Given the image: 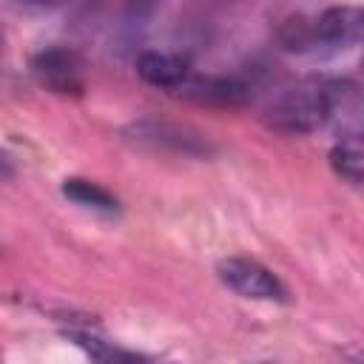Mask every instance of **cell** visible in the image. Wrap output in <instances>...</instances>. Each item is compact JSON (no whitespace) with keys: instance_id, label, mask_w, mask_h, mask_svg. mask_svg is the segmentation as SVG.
<instances>
[{"instance_id":"obj_1","label":"cell","mask_w":364,"mask_h":364,"mask_svg":"<svg viewBox=\"0 0 364 364\" xmlns=\"http://www.w3.org/2000/svg\"><path fill=\"white\" fill-rule=\"evenodd\" d=\"M267 122L284 134H310L324 125V82L307 80L287 88L267 108Z\"/></svg>"},{"instance_id":"obj_2","label":"cell","mask_w":364,"mask_h":364,"mask_svg":"<svg viewBox=\"0 0 364 364\" xmlns=\"http://www.w3.org/2000/svg\"><path fill=\"white\" fill-rule=\"evenodd\" d=\"M219 279L245 299H262V301H282L284 287L282 282L259 262L245 256H230L219 262Z\"/></svg>"},{"instance_id":"obj_3","label":"cell","mask_w":364,"mask_h":364,"mask_svg":"<svg viewBox=\"0 0 364 364\" xmlns=\"http://www.w3.org/2000/svg\"><path fill=\"white\" fill-rule=\"evenodd\" d=\"M37 80L54 94H82V60L71 48H46L31 60Z\"/></svg>"},{"instance_id":"obj_4","label":"cell","mask_w":364,"mask_h":364,"mask_svg":"<svg viewBox=\"0 0 364 364\" xmlns=\"http://www.w3.org/2000/svg\"><path fill=\"white\" fill-rule=\"evenodd\" d=\"M173 94L199 102V105H219V108H233L250 100V88L247 82H242L239 77H199V74H188L182 80V85L173 88Z\"/></svg>"},{"instance_id":"obj_5","label":"cell","mask_w":364,"mask_h":364,"mask_svg":"<svg viewBox=\"0 0 364 364\" xmlns=\"http://www.w3.org/2000/svg\"><path fill=\"white\" fill-rule=\"evenodd\" d=\"M324 122H336L341 136H361V91L353 80L324 82Z\"/></svg>"},{"instance_id":"obj_6","label":"cell","mask_w":364,"mask_h":364,"mask_svg":"<svg viewBox=\"0 0 364 364\" xmlns=\"http://www.w3.org/2000/svg\"><path fill=\"white\" fill-rule=\"evenodd\" d=\"M134 139L136 142H145V145H154V148H171L176 154H191V156H202V154H210V145L188 131V128H179V125H168V122H139L131 128Z\"/></svg>"},{"instance_id":"obj_7","label":"cell","mask_w":364,"mask_h":364,"mask_svg":"<svg viewBox=\"0 0 364 364\" xmlns=\"http://www.w3.org/2000/svg\"><path fill=\"white\" fill-rule=\"evenodd\" d=\"M316 46H347L361 34V11L353 6H333L313 20Z\"/></svg>"},{"instance_id":"obj_8","label":"cell","mask_w":364,"mask_h":364,"mask_svg":"<svg viewBox=\"0 0 364 364\" xmlns=\"http://www.w3.org/2000/svg\"><path fill=\"white\" fill-rule=\"evenodd\" d=\"M136 74L145 80V82H151V85H156V88H176V85H182V80L191 74L188 71V63L182 60V57H176V54H165V51H145V54H139V60H136Z\"/></svg>"},{"instance_id":"obj_9","label":"cell","mask_w":364,"mask_h":364,"mask_svg":"<svg viewBox=\"0 0 364 364\" xmlns=\"http://www.w3.org/2000/svg\"><path fill=\"white\" fill-rule=\"evenodd\" d=\"M330 165L338 176L358 185L364 176V145L361 136H341L330 151Z\"/></svg>"},{"instance_id":"obj_10","label":"cell","mask_w":364,"mask_h":364,"mask_svg":"<svg viewBox=\"0 0 364 364\" xmlns=\"http://www.w3.org/2000/svg\"><path fill=\"white\" fill-rule=\"evenodd\" d=\"M63 193L71 199V202H77V205H82V208H94V210H105V213H111V210H117L119 205H117V196L114 193H108L102 185H97V182H91V179H65L63 182Z\"/></svg>"},{"instance_id":"obj_11","label":"cell","mask_w":364,"mask_h":364,"mask_svg":"<svg viewBox=\"0 0 364 364\" xmlns=\"http://www.w3.org/2000/svg\"><path fill=\"white\" fill-rule=\"evenodd\" d=\"M80 344L91 353L94 364H139L136 355L125 353V350H117V347H108L102 341H94V338H80Z\"/></svg>"},{"instance_id":"obj_12","label":"cell","mask_w":364,"mask_h":364,"mask_svg":"<svg viewBox=\"0 0 364 364\" xmlns=\"http://www.w3.org/2000/svg\"><path fill=\"white\" fill-rule=\"evenodd\" d=\"M0 48H3V31H0Z\"/></svg>"},{"instance_id":"obj_13","label":"cell","mask_w":364,"mask_h":364,"mask_svg":"<svg viewBox=\"0 0 364 364\" xmlns=\"http://www.w3.org/2000/svg\"><path fill=\"white\" fill-rule=\"evenodd\" d=\"M259 364H270V361H259Z\"/></svg>"}]
</instances>
